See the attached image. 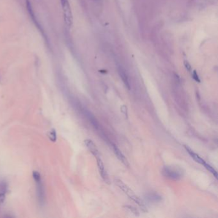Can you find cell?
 Returning <instances> with one entry per match:
<instances>
[{
    "label": "cell",
    "instance_id": "cell-16",
    "mask_svg": "<svg viewBox=\"0 0 218 218\" xmlns=\"http://www.w3.org/2000/svg\"><path fill=\"white\" fill-rule=\"evenodd\" d=\"M121 111L125 115V117L128 119V108L125 105H123L121 107Z\"/></svg>",
    "mask_w": 218,
    "mask_h": 218
},
{
    "label": "cell",
    "instance_id": "cell-2",
    "mask_svg": "<svg viewBox=\"0 0 218 218\" xmlns=\"http://www.w3.org/2000/svg\"><path fill=\"white\" fill-rule=\"evenodd\" d=\"M32 175L36 184V192H37L38 202L40 205L42 206L45 203V193L44 186L42 180V177L39 172L37 171H33Z\"/></svg>",
    "mask_w": 218,
    "mask_h": 218
},
{
    "label": "cell",
    "instance_id": "cell-8",
    "mask_svg": "<svg viewBox=\"0 0 218 218\" xmlns=\"http://www.w3.org/2000/svg\"><path fill=\"white\" fill-rule=\"evenodd\" d=\"M7 188L8 185L5 180L0 182V204H3L5 200Z\"/></svg>",
    "mask_w": 218,
    "mask_h": 218
},
{
    "label": "cell",
    "instance_id": "cell-7",
    "mask_svg": "<svg viewBox=\"0 0 218 218\" xmlns=\"http://www.w3.org/2000/svg\"><path fill=\"white\" fill-rule=\"evenodd\" d=\"M113 151H114V152L116 154V156L118 157V159H119L122 163H123L124 165H125L126 166H129V162H128V159H127L123 153H122L120 150L118 148L116 145L115 144H113Z\"/></svg>",
    "mask_w": 218,
    "mask_h": 218
},
{
    "label": "cell",
    "instance_id": "cell-1",
    "mask_svg": "<svg viewBox=\"0 0 218 218\" xmlns=\"http://www.w3.org/2000/svg\"><path fill=\"white\" fill-rule=\"evenodd\" d=\"M115 183L122 191H123L125 194L128 195V196L130 199H131L134 202L137 204V205L140 207L141 209L145 212L147 211V207L145 206L143 202L138 196H136L133 191L132 190L128 185H127L125 184L123 182L119 179H116Z\"/></svg>",
    "mask_w": 218,
    "mask_h": 218
},
{
    "label": "cell",
    "instance_id": "cell-5",
    "mask_svg": "<svg viewBox=\"0 0 218 218\" xmlns=\"http://www.w3.org/2000/svg\"><path fill=\"white\" fill-rule=\"evenodd\" d=\"M97 166H98V169L99 171V173L101 174L102 178L103 179V180H104L106 183L110 184V178H109V176L107 174L106 171L105 170V168H104L103 162L101 160V157L97 158Z\"/></svg>",
    "mask_w": 218,
    "mask_h": 218
},
{
    "label": "cell",
    "instance_id": "cell-12",
    "mask_svg": "<svg viewBox=\"0 0 218 218\" xmlns=\"http://www.w3.org/2000/svg\"><path fill=\"white\" fill-rule=\"evenodd\" d=\"M203 165L204 166V167H205L207 170L209 171L212 174H213V175H214V176L216 177V179H217V173L216 170L214 168H213L212 166H211L210 165H208V163H207L206 162H204Z\"/></svg>",
    "mask_w": 218,
    "mask_h": 218
},
{
    "label": "cell",
    "instance_id": "cell-9",
    "mask_svg": "<svg viewBox=\"0 0 218 218\" xmlns=\"http://www.w3.org/2000/svg\"><path fill=\"white\" fill-rule=\"evenodd\" d=\"M184 148H185L186 151H187V152L189 153V155L191 156V157L196 162H197L198 163H199V164H201V165H203V163L205 162L201 157H199L197 153H194L193 152V151H192V149L190 148L188 146L184 145Z\"/></svg>",
    "mask_w": 218,
    "mask_h": 218
},
{
    "label": "cell",
    "instance_id": "cell-15",
    "mask_svg": "<svg viewBox=\"0 0 218 218\" xmlns=\"http://www.w3.org/2000/svg\"><path fill=\"white\" fill-rule=\"evenodd\" d=\"M192 78L195 81H196V82H198V83L200 82V79H199V76L196 70H193V73H192Z\"/></svg>",
    "mask_w": 218,
    "mask_h": 218
},
{
    "label": "cell",
    "instance_id": "cell-6",
    "mask_svg": "<svg viewBox=\"0 0 218 218\" xmlns=\"http://www.w3.org/2000/svg\"><path fill=\"white\" fill-rule=\"evenodd\" d=\"M84 142H85L86 146H87V147L90 151V152L92 153L95 157H96V159L99 158V157H100V153L96 147V145H95V144L93 143L92 140L88 139L85 140Z\"/></svg>",
    "mask_w": 218,
    "mask_h": 218
},
{
    "label": "cell",
    "instance_id": "cell-4",
    "mask_svg": "<svg viewBox=\"0 0 218 218\" xmlns=\"http://www.w3.org/2000/svg\"><path fill=\"white\" fill-rule=\"evenodd\" d=\"M60 1L62 4V7L63 8V14H64L65 22L67 26H68L70 28L72 25L73 17H72V13L69 0H60Z\"/></svg>",
    "mask_w": 218,
    "mask_h": 218
},
{
    "label": "cell",
    "instance_id": "cell-3",
    "mask_svg": "<svg viewBox=\"0 0 218 218\" xmlns=\"http://www.w3.org/2000/svg\"><path fill=\"white\" fill-rule=\"evenodd\" d=\"M162 174L168 179L174 180H179L182 178L183 171L181 168L176 166H167L162 170Z\"/></svg>",
    "mask_w": 218,
    "mask_h": 218
},
{
    "label": "cell",
    "instance_id": "cell-17",
    "mask_svg": "<svg viewBox=\"0 0 218 218\" xmlns=\"http://www.w3.org/2000/svg\"><path fill=\"white\" fill-rule=\"evenodd\" d=\"M184 66L185 67V69H187L188 70L190 71L191 70V65L189 64L188 62L184 61Z\"/></svg>",
    "mask_w": 218,
    "mask_h": 218
},
{
    "label": "cell",
    "instance_id": "cell-13",
    "mask_svg": "<svg viewBox=\"0 0 218 218\" xmlns=\"http://www.w3.org/2000/svg\"><path fill=\"white\" fill-rule=\"evenodd\" d=\"M48 137L51 142H56V141L57 139V135H56L55 129H53L51 131L49 132V133H48Z\"/></svg>",
    "mask_w": 218,
    "mask_h": 218
},
{
    "label": "cell",
    "instance_id": "cell-10",
    "mask_svg": "<svg viewBox=\"0 0 218 218\" xmlns=\"http://www.w3.org/2000/svg\"><path fill=\"white\" fill-rule=\"evenodd\" d=\"M119 73L120 78H122V81H123L124 83L125 84V87L128 88L129 90H130L131 87H130V84H129V82L128 77V76H127V74L125 73V70L123 69H122V68H119Z\"/></svg>",
    "mask_w": 218,
    "mask_h": 218
},
{
    "label": "cell",
    "instance_id": "cell-14",
    "mask_svg": "<svg viewBox=\"0 0 218 218\" xmlns=\"http://www.w3.org/2000/svg\"><path fill=\"white\" fill-rule=\"evenodd\" d=\"M125 207L127 208V209H128L129 211H131L132 213H133L134 215L139 216V212L137 209H136V208H135L133 206H131V205H126V206H125Z\"/></svg>",
    "mask_w": 218,
    "mask_h": 218
},
{
    "label": "cell",
    "instance_id": "cell-11",
    "mask_svg": "<svg viewBox=\"0 0 218 218\" xmlns=\"http://www.w3.org/2000/svg\"><path fill=\"white\" fill-rule=\"evenodd\" d=\"M147 199L151 202H159L161 200V196L156 193L147 194Z\"/></svg>",
    "mask_w": 218,
    "mask_h": 218
}]
</instances>
